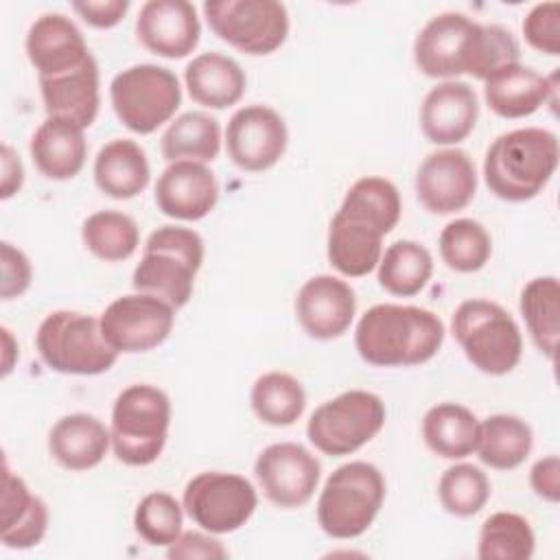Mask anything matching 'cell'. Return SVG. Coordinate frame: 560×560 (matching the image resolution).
<instances>
[{"mask_svg": "<svg viewBox=\"0 0 560 560\" xmlns=\"http://www.w3.org/2000/svg\"><path fill=\"white\" fill-rule=\"evenodd\" d=\"M521 46L499 24H479L464 13L446 11L431 18L413 42L418 70L433 79L470 74L486 81L494 70L516 63Z\"/></svg>", "mask_w": 560, "mask_h": 560, "instance_id": "cell-1", "label": "cell"}, {"mask_svg": "<svg viewBox=\"0 0 560 560\" xmlns=\"http://www.w3.org/2000/svg\"><path fill=\"white\" fill-rule=\"evenodd\" d=\"M444 341L442 319L420 306L376 304L354 330L359 357L376 368H409L427 363Z\"/></svg>", "mask_w": 560, "mask_h": 560, "instance_id": "cell-2", "label": "cell"}, {"mask_svg": "<svg viewBox=\"0 0 560 560\" xmlns=\"http://www.w3.org/2000/svg\"><path fill=\"white\" fill-rule=\"evenodd\" d=\"M558 138L549 129L523 127L492 140L483 158V179L503 201L534 199L558 166Z\"/></svg>", "mask_w": 560, "mask_h": 560, "instance_id": "cell-3", "label": "cell"}, {"mask_svg": "<svg viewBox=\"0 0 560 560\" xmlns=\"http://www.w3.org/2000/svg\"><path fill=\"white\" fill-rule=\"evenodd\" d=\"M201 262L203 238L195 230L162 225L149 234L131 284L138 293L155 295L177 311L188 304Z\"/></svg>", "mask_w": 560, "mask_h": 560, "instance_id": "cell-4", "label": "cell"}, {"mask_svg": "<svg viewBox=\"0 0 560 560\" xmlns=\"http://www.w3.org/2000/svg\"><path fill=\"white\" fill-rule=\"evenodd\" d=\"M385 501L383 472L370 462H348L324 483L317 499V525L337 540L361 536Z\"/></svg>", "mask_w": 560, "mask_h": 560, "instance_id": "cell-5", "label": "cell"}, {"mask_svg": "<svg viewBox=\"0 0 560 560\" xmlns=\"http://www.w3.org/2000/svg\"><path fill=\"white\" fill-rule=\"evenodd\" d=\"M171 427L168 396L147 383L125 387L112 407V448L127 466L153 464L166 444Z\"/></svg>", "mask_w": 560, "mask_h": 560, "instance_id": "cell-6", "label": "cell"}, {"mask_svg": "<svg viewBox=\"0 0 560 560\" xmlns=\"http://www.w3.org/2000/svg\"><path fill=\"white\" fill-rule=\"evenodd\" d=\"M451 330L466 359L483 374H508L521 361V328L497 302L483 298L462 302L453 313Z\"/></svg>", "mask_w": 560, "mask_h": 560, "instance_id": "cell-7", "label": "cell"}, {"mask_svg": "<svg viewBox=\"0 0 560 560\" xmlns=\"http://www.w3.org/2000/svg\"><path fill=\"white\" fill-rule=\"evenodd\" d=\"M35 346L42 361L59 374H103L118 359L101 332V319L79 311L46 315L37 328Z\"/></svg>", "mask_w": 560, "mask_h": 560, "instance_id": "cell-8", "label": "cell"}, {"mask_svg": "<svg viewBox=\"0 0 560 560\" xmlns=\"http://www.w3.org/2000/svg\"><path fill=\"white\" fill-rule=\"evenodd\" d=\"M109 98L118 120L129 131L144 136L173 118L182 103V88L173 70L138 63L112 79Z\"/></svg>", "mask_w": 560, "mask_h": 560, "instance_id": "cell-9", "label": "cell"}, {"mask_svg": "<svg viewBox=\"0 0 560 560\" xmlns=\"http://www.w3.org/2000/svg\"><path fill=\"white\" fill-rule=\"evenodd\" d=\"M385 424V402L365 389H348L319 405L306 424L308 442L324 455L341 457L368 444Z\"/></svg>", "mask_w": 560, "mask_h": 560, "instance_id": "cell-10", "label": "cell"}, {"mask_svg": "<svg viewBox=\"0 0 560 560\" xmlns=\"http://www.w3.org/2000/svg\"><path fill=\"white\" fill-rule=\"evenodd\" d=\"M203 15L219 39L247 55H269L289 35V13L278 0H208Z\"/></svg>", "mask_w": 560, "mask_h": 560, "instance_id": "cell-11", "label": "cell"}, {"mask_svg": "<svg viewBox=\"0 0 560 560\" xmlns=\"http://www.w3.org/2000/svg\"><path fill=\"white\" fill-rule=\"evenodd\" d=\"M258 497L254 486L236 475L206 470L184 488V510L203 532L230 534L241 529L254 514Z\"/></svg>", "mask_w": 560, "mask_h": 560, "instance_id": "cell-12", "label": "cell"}, {"mask_svg": "<svg viewBox=\"0 0 560 560\" xmlns=\"http://www.w3.org/2000/svg\"><path fill=\"white\" fill-rule=\"evenodd\" d=\"M175 308L149 293L116 298L101 315L105 341L120 354H138L158 348L173 330Z\"/></svg>", "mask_w": 560, "mask_h": 560, "instance_id": "cell-13", "label": "cell"}, {"mask_svg": "<svg viewBox=\"0 0 560 560\" xmlns=\"http://www.w3.org/2000/svg\"><path fill=\"white\" fill-rule=\"evenodd\" d=\"M254 475L265 497L278 508H302L317 490L322 464L295 442H276L260 451Z\"/></svg>", "mask_w": 560, "mask_h": 560, "instance_id": "cell-14", "label": "cell"}, {"mask_svg": "<svg viewBox=\"0 0 560 560\" xmlns=\"http://www.w3.org/2000/svg\"><path fill=\"white\" fill-rule=\"evenodd\" d=\"M284 118L269 105H245L236 109L225 129L230 160L249 173H260L278 164L287 149Z\"/></svg>", "mask_w": 560, "mask_h": 560, "instance_id": "cell-15", "label": "cell"}, {"mask_svg": "<svg viewBox=\"0 0 560 560\" xmlns=\"http://www.w3.org/2000/svg\"><path fill=\"white\" fill-rule=\"evenodd\" d=\"M477 192V171L462 149L429 153L416 173V195L433 214H453L466 208Z\"/></svg>", "mask_w": 560, "mask_h": 560, "instance_id": "cell-16", "label": "cell"}, {"mask_svg": "<svg viewBox=\"0 0 560 560\" xmlns=\"http://www.w3.org/2000/svg\"><path fill=\"white\" fill-rule=\"evenodd\" d=\"M357 313L352 287L337 276H315L295 295V317L313 339L328 341L341 337Z\"/></svg>", "mask_w": 560, "mask_h": 560, "instance_id": "cell-17", "label": "cell"}, {"mask_svg": "<svg viewBox=\"0 0 560 560\" xmlns=\"http://www.w3.org/2000/svg\"><path fill=\"white\" fill-rule=\"evenodd\" d=\"M136 35L153 55L182 59L199 44L197 9L186 0H149L138 13Z\"/></svg>", "mask_w": 560, "mask_h": 560, "instance_id": "cell-18", "label": "cell"}, {"mask_svg": "<svg viewBox=\"0 0 560 560\" xmlns=\"http://www.w3.org/2000/svg\"><path fill=\"white\" fill-rule=\"evenodd\" d=\"M217 201V177L201 162H171L158 177L155 203L158 210L171 219L199 221L214 210Z\"/></svg>", "mask_w": 560, "mask_h": 560, "instance_id": "cell-19", "label": "cell"}, {"mask_svg": "<svg viewBox=\"0 0 560 560\" xmlns=\"http://www.w3.org/2000/svg\"><path fill=\"white\" fill-rule=\"evenodd\" d=\"M26 57L39 79L57 77L85 63L92 52L79 26L63 13L39 15L26 33Z\"/></svg>", "mask_w": 560, "mask_h": 560, "instance_id": "cell-20", "label": "cell"}, {"mask_svg": "<svg viewBox=\"0 0 560 560\" xmlns=\"http://www.w3.org/2000/svg\"><path fill=\"white\" fill-rule=\"evenodd\" d=\"M479 118L475 90L464 81H442L431 88L420 105V129L433 144L451 147L470 136Z\"/></svg>", "mask_w": 560, "mask_h": 560, "instance_id": "cell-21", "label": "cell"}, {"mask_svg": "<svg viewBox=\"0 0 560 560\" xmlns=\"http://www.w3.org/2000/svg\"><path fill=\"white\" fill-rule=\"evenodd\" d=\"M483 98L501 118H525L545 103H556V74L547 79L518 61L508 63L483 81Z\"/></svg>", "mask_w": 560, "mask_h": 560, "instance_id": "cell-22", "label": "cell"}, {"mask_svg": "<svg viewBox=\"0 0 560 560\" xmlns=\"http://www.w3.org/2000/svg\"><path fill=\"white\" fill-rule=\"evenodd\" d=\"M39 92L48 116L70 120L83 129L90 127L101 105L96 59L90 57L74 70L39 79Z\"/></svg>", "mask_w": 560, "mask_h": 560, "instance_id": "cell-23", "label": "cell"}, {"mask_svg": "<svg viewBox=\"0 0 560 560\" xmlns=\"http://www.w3.org/2000/svg\"><path fill=\"white\" fill-rule=\"evenodd\" d=\"M0 540L9 549L35 547L48 529V508L33 494L26 481L15 475L7 459L2 466V503H0Z\"/></svg>", "mask_w": 560, "mask_h": 560, "instance_id": "cell-24", "label": "cell"}, {"mask_svg": "<svg viewBox=\"0 0 560 560\" xmlns=\"http://www.w3.org/2000/svg\"><path fill=\"white\" fill-rule=\"evenodd\" d=\"M85 129L63 120L48 116L33 133L28 151L37 171L48 179H72L85 164L88 158V140Z\"/></svg>", "mask_w": 560, "mask_h": 560, "instance_id": "cell-25", "label": "cell"}, {"mask_svg": "<svg viewBox=\"0 0 560 560\" xmlns=\"http://www.w3.org/2000/svg\"><path fill=\"white\" fill-rule=\"evenodd\" d=\"M112 446L109 429L90 413H68L48 433L52 459L68 470H90L98 466Z\"/></svg>", "mask_w": 560, "mask_h": 560, "instance_id": "cell-26", "label": "cell"}, {"mask_svg": "<svg viewBox=\"0 0 560 560\" xmlns=\"http://www.w3.org/2000/svg\"><path fill=\"white\" fill-rule=\"evenodd\" d=\"M188 94L195 103L210 109L236 105L247 85L243 68L228 55L201 52L184 70Z\"/></svg>", "mask_w": 560, "mask_h": 560, "instance_id": "cell-27", "label": "cell"}, {"mask_svg": "<svg viewBox=\"0 0 560 560\" xmlns=\"http://www.w3.org/2000/svg\"><path fill=\"white\" fill-rule=\"evenodd\" d=\"M151 179V166L144 149L129 140L116 138L101 147L94 160V182L112 199H131L140 195Z\"/></svg>", "mask_w": 560, "mask_h": 560, "instance_id": "cell-28", "label": "cell"}, {"mask_svg": "<svg viewBox=\"0 0 560 560\" xmlns=\"http://www.w3.org/2000/svg\"><path fill=\"white\" fill-rule=\"evenodd\" d=\"M400 210L398 188L385 177L370 175L357 179L348 188L337 214L385 236L396 228Z\"/></svg>", "mask_w": 560, "mask_h": 560, "instance_id": "cell-29", "label": "cell"}, {"mask_svg": "<svg viewBox=\"0 0 560 560\" xmlns=\"http://www.w3.org/2000/svg\"><path fill=\"white\" fill-rule=\"evenodd\" d=\"M422 440L444 459H464L477 448L479 420L464 405L440 402L422 418Z\"/></svg>", "mask_w": 560, "mask_h": 560, "instance_id": "cell-30", "label": "cell"}, {"mask_svg": "<svg viewBox=\"0 0 560 560\" xmlns=\"http://www.w3.org/2000/svg\"><path fill=\"white\" fill-rule=\"evenodd\" d=\"M534 446L532 427L512 413H494L479 422L477 455L494 470L521 466Z\"/></svg>", "mask_w": 560, "mask_h": 560, "instance_id": "cell-31", "label": "cell"}, {"mask_svg": "<svg viewBox=\"0 0 560 560\" xmlns=\"http://www.w3.org/2000/svg\"><path fill=\"white\" fill-rule=\"evenodd\" d=\"M381 256L383 234L361 228L339 214L332 217L328 228V260L341 276H368L378 267Z\"/></svg>", "mask_w": 560, "mask_h": 560, "instance_id": "cell-32", "label": "cell"}, {"mask_svg": "<svg viewBox=\"0 0 560 560\" xmlns=\"http://www.w3.org/2000/svg\"><path fill=\"white\" fill-rule=\"evenodd\" d=\"M160 149L166 162H212L221 149V125L206 112H186L166 127Z\"/></svg>", "mask_w": 560, "mask_h": 560, "instance_id": "cell-33", "label": "cell"}, {"mask_svg": "<svg viewBox=\"0 0 560 560\" xmlns=\"http://www.w3.org/2000/svg\"><path fill=\"white\" fill-rule=\"evenodd\" d=\"M521 315L536 348L553 361L560 330V284L556 276L534 278L523 287Z\"/></svg>", "mask_w": 560, "mask_h": 560, "instance_id": "cell-34", "label": "cell"}, {"mask_svg": "<svg viewBox=\"0 0 560 560\" xmlns=\"http://www.w3.org/2000/svg\"><path fill=\"white\" fill-rule=\"evenodd\" d=\"M433 273L429 249L416 241L392 243L378 260V284L398 298L420 293Z\"/></svg>", "mask_w": 560, "mask_h": 560, "instance_id": "cell-35", "label": "cell"}, {"mask_svg": "<svg viewBox=\"0 0 560 560\" xmlns=\"http://www.w3.org/2000/svg\"><path fill=\"white\" fill-rule=\"evenodd\" d=\"M249 402L260 422L289 427L304 413L306 394L295 376L273 370L254 381Z\"/></svg>", "mask_w": 560, "mask_h": 560, "instance_id": "cell-36", "label": "cell"}, {"mask_svg": "<svg viewBox=\"0 0 560 560\" xmlns=\"http://www.w3.org/2000/svg\"><path fill=\"white\" fill-rule=\"evenodd\" d=\"M81 238L88 252L98 260L120 262L127 260L140 243L138 223L118 210H98L83 221Z\"/></svg>", "mask_w": 560, "mask_h": 560, "instance_id": "cell-37", "label": "cell"}, {"mask_svg": "<svg viewBox=\"0 0 560 560\" xmlns=\"http://www.w3.org/2000/svg\"><path fill=\"white\" fill-rule=\"evenodd\" d=\"M534 547V529L525 516L516 512H494L481 525L477 556L481 560H529Z\"/></svg>", "mask_w": 560, "mask_h": 560, "instance_id": "cell-38", "label": "cell"}, {"mask_svg": "<svg viewBox=\"0 0 560 560\" xmlns=\"http://www.w3.org/2000/svg\"><path fill=\"white\" fill-rule=\"evenodd\" d=\"M440 256L448 269L459 273L479 271L492 254V241L486 228L475 219H455L440 232Z\"/></svg>", "mask_w": 560, "mask_h": 560, "instance_id": "cell-39", "label": "cell"}, {"mask_svg": "<svg viewBox=\"0 0 560 560\" xmlns=\"http://www.w3.org/2000/svg\"><path fill=\"white\" fill-rule=\"evenodd\" d=\"M488 475L472 464H455L446 468L438 483V499L442 508L459 518L477 514L490 499Z\"/></svg>", "mask_w": 560, "mask_h": 560, "instance_id": "cell-40", "label": "cell"}, {"mask_svg": "<svg viewBox=\"0 0 560 560\" xmlns=\"http://www.w3.org/2000/svg\"><path fill=\"white\" fill-rule=\"evenodd\" d=\"M184 512L168 492H149L133 512L136 534L151 547H168L182 534Z\"/></svg>", "mask_w": 560, "mask_h": 560, "instance_id": "cell-41", "label": "cell"}, {"mask_svg": "<svg viewBox=\"0 0 560 560\" xmlns=\"http://www.w3.org/2000/svg\"><path fill=\"white\" fill-rule=\"evenodd\" d=\"M527 44L545 55H560V2H540L523 20Z\"/></svg>", "mask_w": 560, "mask_h": 560, "instance_id": "cell-42", "label": "cell"}, {"mask_svg": "<svg viewBox=\"0 0 560 560\" xmlns=\"http://www.w3.org/2000/svg\"><path fill=\"white\" fill-rule=\"evenodd\" d=\"M0 260H2V289H0L2 300L20 298L31 287V280H33V267L28 256L15 245H11L9 241H2Z\"/></svg>", "mask_w": 560, "mask_h": 560, "instance_id": "cell-43", "label": "cell"}, {"mask_svg": "<svg viewBox=\"0 0 560 560\" xmlns=\"http://www.w3.org/2000/svg\"><path fill=\"white\" fill-rule=\"evenodd\" d=\"M166 556L171 560H223L228 558V549L210 532H182L175 542L166 547Z\"/></svg>", "mask_w": 560, "mask_h": 560, "instance_id": "cell-44", "label": "cell"}, {"mask_svg": "<svg viewBox=\"0 0 560 560\" xmlns=\"http://www.w3.org/2000/svg\"><path fill=\"white\" fill-rule=\"evenodd\" d=\"M72 9L90 26L112 28L125 18L129 2L127 0H77V2H72Z\"/></svg>", "mask_w": 560, "mask_h": 560, "instance_id": "cell-45", "label": "cell"}, {"mask_svg": "<svg viewBox=\"0 0 560 560\" xmlns=\"http://www.w3.org/2000/svg\"><path fill=\"white\" fill-rule=\"evenodd\" d=\"M529 483L532 490L549 501V503H558L560 499V459L558 455H547L542 459H538L532 470H529Z\"/></svg>", "mask_w": 560, "mask_h": 560, "instance_id": "cell-46", "label": "cell"}, {"mask_svg": "<svg viewBox=\"0 0 560 560\" xmlns=\"http://www.w3.org/2000/svg\"><path fill=\"white\" fill-rule=\"evenodd\" d=\"M24 184V166L20 162V158L15 155V151L4 142L2 144V188H0V197L9 199L13 197Z\"/></svg>", "mask_w": 560, "mask_h": 560, "instance_id": "cell-47", "label": "cell"}, {"mask_svg": "<svg viewBox=\"0 0 560 560\" xmlns=\"http://www.w3.org/2000/svg\"><path fill=\"white\" fill-rule=\"evenodd\" d=\"M2 343H4V361H2V374L7 376L13 370L15 357H18V346L13 343L11 330L7 326H2Z\"/></svg>", "mask_w": 560, "mask_h": 560, "instance_id": "cell-48", "label": "cell"}]
</instances>
